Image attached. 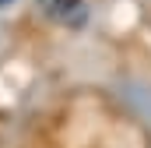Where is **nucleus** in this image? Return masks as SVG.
<instances>
[{
  "label": "nucleus",
  "mask_w": 151,
  "mask_h": 148,
  "mask_svg": "<svg viewBox=\"0 0 151 148\" xmlns=\"http://www.w3.org/2000/svg\"><path fill=\"white\" fill-rule=\"evenodd\" d=\"M74 7H81V0H42V11L53 18H67Z\"/></svg>",
  "instance_id": "nucleus-1"
},
{
  "label": "nucleus",
  "mask_w": 151,
  "mask_h": 148,
  "mask_svg": "<svg viewBox=\"0 0 151 148\" xmlns=\"http://www.w3.org/2000/svg\"><path fill=\"white\" fill-rule=\"evenodd\" d=\"M4 4H11V0H0V7H4Z\"/></svg>",
  "instance_id": "nucleus-2"
}]
</instances>
